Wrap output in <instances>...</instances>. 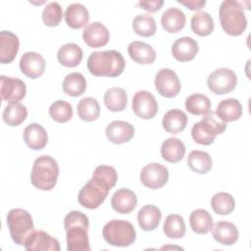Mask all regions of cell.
<instances>
[{
  "label": "cell",
  "mask_w": 251,
  "mask_h": 251,
  "mask_svg": "<svg viewBox=\"0 0 251 251\" xmlns=\"http://www.w3.org/2000/svg\"><path fill=\"white\" fill-rule=\"evenodd\" d=\"M88 218L79 211H72L66 215L64 227L67 234L68 251H89Z\"/></svg>",
  "instance_id": "cell-1"
},
{
  "label": "cell",
  "mask_w": 251,
  "mask_h": 251,
  "mask_svg": "<svg viewBox=\"0 0 251 251\" xmlns=\"http://www.w3.org/2000/svg\"><path fill=\"white\" fill-rule=\"evenodd\" d=\"M126 67L123 55L116 50L92 52L87 59V69L93 75L116 77Z\"/></svg>",
  "instance_id": "cell-2"
},
{
  "label": "cell",
  "mask_w": 251,
  "mask_h": 251,
  "mask_svg": "<svg viewBox=\"0 0 251 251\" xmlns=\"http://www.w3.org/2000/svg\"><path fill=\"white\" fill-rule=\"evenodd\" d=\"M222 28L231 36H238L247 27V19L242 4L235 0H225L219 9Z\"/></svg>",
  "instance_id": "cell-3"
},
{
  "label": "cell",
  "mask_w": 251,
  "mask_h": 251,
  "mask_svg": "<svg viewBox=\"0 0 251 251\" xmlns=\"http://www.w3.org/2000/svg\"><path fill=\"white\" fill-rule=\"evenodd\" d=\"M58 176L59 166L54 158L42 155L34 160L30 174V181L34 187L44 191L53 189Z\"/></svg>",
  "instance_id": "cell-4"
},
{
  "label": "cell",
  "mask_w": 251,
  "mask_h": 251,
  "mask_svg": "<svg viewBox=\"0 0 251 251\" xmlns=\"http://www.w3.org/2000/svg\"><path fill=\"white\" fill-rule=\"evenodd\" d=\"M7 225L13 241L24 245L34 232V224L30 214L24 209L14 208L8 212Z\"/></svg>",
  "instance_id": "cell-5"
},
{
  "label": "cell",
  "mask_w": 251,
  "mask_h": 251,
  "mask_svg": "<svg viewBox=\"0 0 251 251\" xmlns=\"http://www.w3.org/2000/svg\"><path fill=\"white\" fill-rule=\"evenodd\" d=\"M102 234L108 244L118 247L129 246L136 238V231L132 224L123 220L108 222L103 227Z\"/></svg>",
  "instance_id": "cell-6"
},
{
  "label": "cell",
  "mask_w": 251,
  "mask_h": 251,
  "mask_svg": "<svg viewBox=\"0 0 251 251\" xmlns=\"http://www.w3.org/2000/svg\"><path fill=\"white\" fill-rule=\"evenodd\" d=\"M226 128L225 122H220L216 118L214 112H209L204 115L203 119L194 124L191 129V136L193 140L201 145H210L214 142L217 135L223 133Z\"/></svg>",
  "instance_id": "cell-7"
},
{
  "label": "cell",
  "mask_w": 251,
  "mask_h": 251,
  "mask_svg": "<svg viewBox=\"0 0 251 251\" xmlns=\"http://www.w3.org/2000/svg\"><path fill=\"white\" fill-rule=\"evenodd\" d=\"M237 84L235 73L227 68H220L213 71L208 78L207 85L209 89L218 95H224L231 92Z\"/></svg>",
  "instance_id": "cell-8"
},
{
  "label": "cell",
  "mask_w": 251,
  "mask_h": 251,
  "mask_svg": "<svg viewBox=\"0 0 251 251\" xmlns=\"http://www.w3.org/2000/svg\"><path fill=\"white\" fill-rule=\"evenodd\" d=\"M108 193L109 190L103 188L90 178L79 190L77 200L84 208L96 209L105 201Z\"/></svg>",
  "instance_id": "cell-9"
},
{
  "label": "cell",
  "mask_w": 251,
  "mask_h": 251,
  "mask_svg": "<svg viewBox=\"0 0 251 251\" xmlns=\"http://www.w3.org/2000/svg\"><path fill=\"white\" fill-rule=\"evenodd\" d=\"M154 83L158 93L167 98L176 96L181 89L177 75L171 69H161L155 76Z\"/></svg>",
  "instance_id": "cell-10"
},
{
  "label": "cell",
  "mask_w": 251,
  "mask_h": 251,
  "mask_svg": "<svg viewBox=\"0 0 251 251\" xmlns=\"http://www.w3.org/2000/svg\"><path fill=\"white\" fill-rule=\"evenodd\" d=\"M168 179V169L159 163L148 164L140 172L141 182L143 185L151 189L161 188L167 183Z\"/></svg>",
  "instance_id": "cell-11"
},
{
  "label": "cell",
  "mask_w": 251,
  "mask_h": 251,
  "mask_svg": "<svg viewBox=\"0 0 251 251\" xmlns=\"http://www.w3.org/2000/svg\"><path fill=\"white\" fill-rule=\"evenodd\" d=\"M132 111L140 119L149 120L157 114L158 103L152 93L140 90L132 98Z\"/></svg>",
  "instance_id": "cell-12"
},
{
  "label": "cell",
  "mask_w": 251,
  "mask_h": 251,
  "mask_svg": "<svg viewBox=\"0 0 251 251\" xmlns=\"http://www.w3.org/2000/svg\"><path fill=\"white\" fill-rule=\"evenodd\" d=\"M0 81L1 97L4 101L10 103H18L25 98L26 93V86L23 80L15 77L1 75Z\"/></svg>",
  "instance_id": "cell-13"
},
{
  "label": "cell",
  "mask_w": 251,
  "mask_h": 251,
  "mask_svg": "<svg viewBox=\"0 0 251 251\" xmlns=\"http://www.w3.org/2000/svg\"><path fill=\"white\" fill-rule=\"evenodd\" d=\"M45 66L44 58L37 52H26L20 60L21 72L31 79L42 75L45 71Z\"/></svg>",
  "instance_id": "cell-14"
},
{
  "label": "cell",
  "mask_w": 251,
  "mask_h": 251,
  "mask_svg": "<svg viewBox=\"0 0 251 251\" xmlns=\"http://www.w3.org/2000/svg\"><path fill=\"white\" fill-rule=\"evenodd\" d=\"M82 38L89 47L99 48L108 43L110 39V32L103 24L94 22L84 27Z\"/></svg>",
  "instance_id": "cell-15"
},
{
  "label": "cell",
  "mask_w": 251,
  "mask_h": 251,
  "mask_svg": "<svg viewBox=\"0 0 251 251\" xmlns=\"http://www.w3.org/2000/svg\"><path fill=\"white\" fill-rule=\"evenodd\" d=\"M105 133L112 143L123 144L133 137L134 127L127 122L114 121L106 126Z\"/></svg>",
  "instance_id": "cell-16"
},
{
  "label": "cell",
  "mask_w": 251,
  "mask_h": 251,
  "mask_svg": "<svg viewBox=\"0 0 251 251\" xmlns=\"http://www.w3.org/2000/svg\"><path fill=\"white\" fill-rule=\"evenodd\" d=\"M27 251H60L61 246L59 241L50 236L44 230H34L25 244Z\"/></svg>",
  "instance_id": "cell-17"
},
{
  "label": "cell",
  "mask_w": 251,
  "mask_h": 251,
  "mask_svg": "<svg viewBox=\"0 0 251 251\" xmlns=\"http://www.w3.org/2000/svg\"><path fill=\"white\" fill-rule=\"evenodd\" d=\"M199 47L196 40L189 36L176 39L172 45V54L179 62H188L194 59Z\"/></svg>",
  "instance_id": "cell-18"
},
{
  "label": "cell",
  "mask_w": 251,
  "mask_h": 251,
  "mask_svg": "<svg viewBox=\"0 0 251 251\" xmlns=\"http://www.w3.org/2000/svg\"><path fill=\"white\" fill-rule=\"evenodd\" d=\"M20 47L18 36L9 30L0 32V62L9 64L16 58Z\"/></svg>",
  "instance_id": "cell-19"
},
{
  "label": "cell",
  "mask_w": 251,
  "mask_h": 251,
  "mask_svg": "<svg viewBox=\"0 0 251 251\" xmlns=\"http://www.w3.org/2000/svg\"><path fill=\"white\" fill-rule=\"evenodd\" d=\"M111 205L112 208L120 214H129L137 205V197L132 190L121 188L113 194Z\"/></svg>",
  "instance_id": "cell-20"
},
{
  "label": "cell",
  "mask_w": 251,
  "mask_h": 251,
  "mask_svg": "<svg viewBox=\"0 0 251 251\" xmlns=\"http://www.w3.org/2000/svg\"><path fill=\"white\" fill-rule=\"evenodd\" d=\"M24 140L30 149L40 150L46 146L48 134L41 125L32 123L24 129Z\"/></svg>",
  "instance_id": "cell-21"
},
{
  "label": "cell",
  "mask_w": 251,
  "mask_h": 251,
  "mask_svg": "<svg viewBox=\"0 0 251 251\" xmlns=\"http://www.w3.org/2000/svg\"><path fill=\"white\" fill-rule=\"evenodd\" d=\"M127 52L131 60L138 64L149 65L156 59V52L151 45L142 41H132L127 46Z\"/></svg>",
  "instance_id": "cell-22"
},
{
  "label": "cell",
  "mask_w": 251,
  "mask_h": 251,
  "mask_svg": "<svg viewBox=\"0 0 251 251\" xmlns=\"http://www.w3.org/2000/svg\"><path fill=\"white\" fill-rule=\"evenodd\" d=\"M185 14L180 9L175 7L167 9L161 17L162 26L169 33L180 31L185 25Z\"/></svg>",
  "instance_id": "cell-23"
},
{
  "label": "cell",
  "mask_w": 251,
  "mask_h": 251,
  "mask_svg": "<svg viewBox=\"0 0 251 251\" xmlns=\"http://www.w3.org/2000/svg\"><path fill=\"white\" fill-rule=\"evenodd\" d=\"M65 21L72 28H81L85 26L89 21L88 10L82 4L73 3L66 9Z\"/></svg>",
  "instance_id": "cell-24"
},
{
  "label": "cell",
  "mask_w": 251,
  "mask_h": 251,
  "mask_svg": "<svg viewBox=\"0 0 251 251\" xmlns=\"http://www.w3.org/2000/svg\"><path fill=\"white\" fill-rule=\"evenodd\" d=\"M161 217L162 213L157 206L145 205L137 214V222L141 229L151 231L159 226Z\"/></svg>",
  "instance_id": "cell-25"
},
{
  "label": "cell",
  "mask_w": 251,
  "mask_h": 251,
  "mask_svg": "<svg viewBox=\"0 0 251 251\" xmlns=\"http://www.w3.org/2000/svg\"><path fill=\"white\" fill-rule=\"evenodd\" d=\"M213 227V237L216 241L224 245H232L237 241L239 232L232 223L220 221Z\"/></svg>",
  "instance_id": "cell-26"
},
{
  "label": "cell",
  "mask_w": 251,
  "mask_h": 251,
  "mask_svg": "<svg viewBox=\"0 0 251 251\" xmlns=\"http://www.w3.org/2000/svg\"><path fill=\"white\" fill-rule=\"evenodd\" d=\"M216 116L223 122L237 121L242 115V106L237 99L228 98L221 101L215 112Z\"/></svg>",
  "instance_id": "cell-27"
},
{
  "label": "cell",
  "mask_w": 251,
  "mask_h": 251,
  "mask_svg": "<svg viewBox=\"0 0 251 251\" xmlns=\"http://www.w3.org/2000/svg\"><path fill=\"white\" fill-rule=\"evenodd\" d=\"M81 48L75 43H67L60 47L57 53L59 63L67 68L76 67L82 60Z\"/></svg>",
  "instance_id": "cell-28"
},
{
  "label": "cell",
  "mask_w": 251,
  "mask_h": 251,
  "mask_svg": "<svg viewBox=\"0 0 251 251\" xmlns=\"http://www.w3.org/2000/svg\"><path fill=\"white\" fill-rule=\"evenodd\" d=\"M185 146L183 142L176 137L166 139L161 146L162 158L169 163H177L184 157Z\"/></svg>",
  "instance_id": "cell-29"
},
{
  "label": "cell",
  "mask_w": 251,
  "mask_h": 251,
  "mask_svg": "<svg viewBox=\"0 0 251 251\" xmlns=\"http://www.w3.org/2000/svg\"><path fill=\"white\" fill-rule=\"evenodd\" d=\"M187 124L186 114L179 109L169 110L163 117L162 125L169 133H178L182 131Z\"/></svg>",
  "instance_id": "cell-30"
},
{
  "label": "cell",
  "mask_w": 251,
  "mask_h": 251,
  "mask_svg": "<svg viewBox=\"0 0 251 251\" xmlns=\"http://www.w3.org/2000/svg\"><path fill=\"white\" fill-rule=\"evenodd\" d=\"M189 224L192 230L198 234L208 233L214 226L212 216L204 209H196L191 212Z\"/></svg>",
  "instance_id": "cell-31"
},
{
  "label": "cell",
  "mask_w": 251,
  "mask_h": 251,
  "mask_svg": "<svg viewBox=\"0 0 251 251\" xmlns=\"http://www.w3.org/2000/svg\"><path fill=\"white\" fill-rule=\"evenodd\" d=\"M104 103L112 112H121L127 105V94L121 87H111L104 94Z\"/></svg>",
  "instance_id": "cell-32"
},
{
  "label": "cell",
  "mask_w": 251,
  "mask_h": 251,
  "mask_svg": "<svg viewBox=\"0 0 251 251\" xmlns=\"http://www.w3.org/2000/svg\"><path fill=\"white\" fill-rule=\"evenodd\" d=\"M63 90L72 97L80 96L86 89V80L80 73H71L63 80Z\"/></svg>",
  "instance_id": "cell-33"
},
{
  "label": "cell",
  "mask_w": 251,
  "mask_h": 251,
  "mask_svg": "<svg viewBox=\"0 0 251 251\" xmlns=\"http://www.w3.org/2000/svg\"><path fill=\"white\" fill-rule=\"evenodd\" d=\"M211 156L201 150H193L188 154L187 165L188 167L197 174H207L212 168Z\"/></svg>",
  "instance_id": "cell-34"
},
{
  "label": "cell",
  "mask_w": 251,
  "mask_h": 251,
  "mask_svg": "<svg viewBox=\"0 0 251 251\" xmlns=\"http://www.w3.org/2000/svg\"><path fill=\"white\" fill-rule=\"evenodd\" d=\"M91 178L97 184L110 191L118 180V174L113 167L101 165L94 170Z\"/></svg>",
  "instance_id": "cell-35"
},
{
  "label": "cell",
  "mask_w": 251,
  "mask_h": 251,
  "mask_svg": "<svg viewBox=\"0 0 251 251\" xmlns=\"http://www.w3.org/2000/svg\"><path fill=\"white\" fill-rule=\"evenodd\" d=\"M190 23L192 31L199 36H207L214 30V20L207 12H199L194 14Z\"/></svg>",
  "instance_id": "cell-36"
},
{
  "label": "cell",
  "mask_w": 251,
  "mask_h": 251,
  "mask_svg": "<svg viewBox=\"0 0 251 251\" xmlns=\"http://www.w3.org/2000/svg\"><path fill=\"white\" fill-rule=\"evenodd\" d=\"M163 231L169 238L179 239L185 234V224L183 218L178 214H170L164 223Z\"/></svg>",
  "instance_id": "cell-37"
},
{
  "label": "cell",
  "mask_w": 251,
  "mask_h": 251,
  "mask_svg": "<svg viewBox=\"0 0 251 251\" xmlns=\"http://www.w3.org/2000/svg\"><path fill=\"white\" fill-rule=\"evenodd\" d=\"M185 109L192 115H206L211 112L210 99L201 93H194L185 99Z\"/></svg>",
  "instance_id": "cell-38"
},
{
  "label": "cell",
  "mask_w": 251,
  "mask_h": 251,
  "mask_svg": "<svg viewBox=\"0 0 251 251\" xmlns=\"http://www.w3.org/2000/svg\"><path fill=\"white\" fill-rule=\"evenodd\" d=\"M27 117L26 107L21 103H10L4 110L2 118L5 124L10 126L21 125Z\"/></svg>",
  "instance_id": "cell-39"
},
{
  "label": "cell",
  "mask_w": 251,
  "mask_h": 251,
  "mask_svg": "<svg viewBox=\"0 0 251 251\" xmlns=\"http://www.w3.org/2000/svg\"><path fill=\"white\" fill-rule=\"evenodd\" d=\"M78 117L84 122L95 121L100 115V106L98 101L92 97L82 98L76 107Z\"/></svg>",
  "instance_id": "cell-40"
},
{
  "label": "cell",
  "mask_w": 251,
  "mask_h": 251,
  "mask_svg": "<svg viewBox=\"0 0 251 251\" xmlns=\"http://www.w3.org/2000/svg\"><path fill=\"white\" fill-rule=\"evenodd\" d=\"M132 27L136 34L144 37L152 36L157 29L154 18L147 14L137 15L132 21Z\"/></svg>",
  "instance_id": "cell-41"
},
{
  "label": "cell",
  "mask_w": 251,
  "mask_h": 251,
  "mask_svg": "<svg viewBox=\"0 0 251 251\" xmlns=\"http://www.w3.org/2000/svg\"><path fill=\"white\" fill-rule=\"evenodd\" d=\"M211 206L214 212L219 215H229L235 207L233 197L227 192H218L211 200Z\"/></svg>",
  "instance_id": "cell-42"
},
{
  "label": "cell",
  "mask_w": 251,
  "mask_h": 251,
  "mask_svg": "<svg viewBox=\"0 0 251 251\" xmlns=\"http://www.w3.org/2000/svg\"><path fill=\"white\" fill-rule=\"evenodd\" d=\"M49 114L55 122L66 123L73 117V107L65 100H57L49 107Z\"/></svg>",
  "instance_id": "cell-43"
},
{
  "label": "cell",
  "mask_w": 251,
  "mask_h": 251,
  "mask_svg": "<svg viewBox=\"0 0 251 251\" xmlns=\"http://www.w3.org/2000/svg\"><path fill=\"white\" fill-rule=\"evenodd\" d=\"M63 17V11L58 2L48 3L42 12V21L47 26H56L60 24Z\"/></svg>",
  "instance_id": "cell-44"
},
{
  "label": "cell",
  "mask_w": 251,
  "mask_h": 251,
  "mask_svg": "<svg viewBox=\"0 0 251 251\" xmlns=\"http://www.w3.org/2000/svg\"><path fill=\"white\" fill-rule=\"evenodd\" d=\"M164 1L163 0H153V1H140L137 3V5L139 7H141L142 9H144L147 12L150 13H154L157 12L161 9V7L163 6Z\"/></svg>",
  "instance_id": "cell-45"
},
{
  "label": "cell",
  "mask_w": 251,
  "mask_h": 251,
  "mask_svg": "<svg viewBox=\"0 0 251 251\" xmlns=\"http://www.w3.org/2000/svg\"><path fill=\"white\" fill-rule=\"evenodd\" d=\"M177 2L180 3L181 5L187 7L191 11H199L206 5L205 0H188V1L177 0Z\"/></svg>",
  "instance_id": "cell-46"
}]
</instances>
